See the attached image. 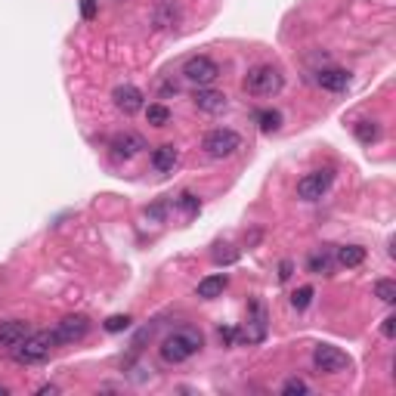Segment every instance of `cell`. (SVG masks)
<instances>
[{"instance_id": "3957f363", "label": "cell", "mask_w": 396, "mask_h": 396, "mask_svg": "<svg viewBox=\"0 0 396 396\" xmlns=\"http://www.w3.org/2000/svg\"><path fill=\"white\" fill-rule=\"evenodd\" d=\"M242 87L251 93V96H272L285 87V75L276 66H254L244 75Z\"/></svg>"}, {"instance_id": "9a60e30c", "label": "cell", "mask_w": 396, "mask_h": 396, "mask_svg": "<svg viewBox=\"0 0 396 396\" xmlns=\"http://www.w3.org/2000/svg\"><path fill=\"white\" fill-rule=\"evenodd\" d=\"M149 161H152V170H158V174H170V170H174V164L179 161V152H177L174 142H164V146L155 149Z\"/></svg>"}, {"instance_id": "8fae6325", "label": "cell", "mask_w": 396, "mask_h": 396, "mask_svg": "<svg viewBox=\"0 0 396 396\" xmlns=\"http://www.w3.org/2000/svg\"><path fill=\"white\" fill-rule=\"evenodd\" d=\"M350 71L347 68H319L316 71V84H319L322 90H331V93H341L350 87Z\"/></svg>"}, {"instance_id": "2e32d148", "label": "cell", "mask_w": 396, "mask_h": 396, "mask_svg": "<svg viewBox=\"0 0 396 396\" xmlns=\"http://www.w3.org/2000/svg\"><path fill=\"white\" fill-rule=\"evenodd\" d=\"M226 285H229L226 272H214V276L201 279L198 288H196V294H198L201 300H214V298H220V294L226 291Z\"/></svg>"}, {"instance_id": "5bb4252c", "label": "cell", "mask_w": 396, "mask_h": 396, "mask_svg": "<svg viewBox=\"0 0 396 396\" xmlns=\"http://www.w3.org/2000/svg\"><path fill=\"white\" fill-rule=\"evenodd\" d=\"M331 270H335V248H328V244L316 248L307 257V272H313V276H328Z\"/></svg>"}, {"instance_id": "4fadbf2b", "label": "cell", "mask_w": 396, "mask_h": 396, "mask_svg": "<svg viewBox=\"0 0 396 396\" xmlns=\"http://www.w3.org/2000/svg\"><path fill=\"white\" fill-rule=\"evenodd\" d=\"M28 335H31V328H28V322H22V319H6V322H0V347L13 350L16 344H22Z\"/></svg>"}, {"instance_id": "e0dca14e", "label": "cell", "mask_w": 396, "mask_h": 396, "mask_svg": "<svg viewBox=\"0 0 396 396\" xmlns=\"http://www.w3.org/2000/svg\"><path fill=\"white\" fill-rule=\"evenodd\" d=\"M248 325H254V331L248 335V344L263 341V337H266V307L261 304V300H254V304H251V319H248Z\"/></svg>"}, {"instance_id": "d6986e66", "label": "cell", "mask_w": 396, "mask_h": 396, "mask_svg": "<svg viewBox=\"0 0 396 396\" xmlns=\"http://www.w3.org/2000/svg\"><path fill=\"white\" fill-rule=\"evenodd\" d=\"M353 133H356L359 142L372 146V142L381 140V124H378V121H356V124H353Z\"/></svg>"}, {"instance_id": "52a82bcc", "label": "cell", "mask_w": 396, "mask_h": 396, "mask_svg": "<svg viewBox=\"0 0 396 396\" xmlns=\"http://www.w3.org/2000/svg\"><path fill=\"white\" fill-rule=\"evenodd\" d=\"M331 183H335V170H331V168L313 170V174H307V177L298 179V198L300 201H319L331 189Z\"/></svg>"}, {"instance_id": "603a6c76", "label": "cell", "mask_w": 396, "mask_h": 396, "mask_svg": "<svg viewBox=\"0 0 396 396\" xmlns=\"http://www.w3.org/2000/svg\"><path fill=\"white\" fill-rule=\"evenodd\" d=\"M374 298H381L384 304H393L396 300V282L393 279H378V282H374Z\"/></svg>"}, {"instance_id": "1f68e13d", "label": "cell", "mask_w": 396, "mask_h": 396, "mask_svg": "<svg viewBox=\"0 0 396 396\" xmlns=\"http://www.w3.org/2000/svg\"><path fill=\"white\" fill-rule=\"evenodd\" d=\"M235 337H239V331H235V328H220V341L223 344H233Z\"/></svg>"}, {"instance_id": "8992f818", "label": "cell", "mask_w": 396, "mask_h": 396, "mask_svg": "<svg viewBox=\"0 0 396 396\" xmlns=\"http://www.w3.org/2000/svg\"><path fill=\"white\" fill-rule=\"evenodd\" d=\"M242 149V136L235 131H229V127H217V131H211L205 136V152L211 158H229L235 155Z\"/></svg>"}, {"instance_id": "cb8c5ba5", "label": "cell", "mask_w": 396, "mask_h": 396, "mask_svg": "<svg viewBox=\"0 0 396 396\" xmlns=\"http://www.w3.org/2000/svg\"><path fill=\"white\" fill-rule=\"evenodd\" d=\"M177 207L186 214V217H196L201 211V201H198V196H192V192H183V196L177 198Z\"/></svg>"}, {"instance_id": "4316f807", "label": "cell", "mask_w": 396, "mask_h": 396, "mask_svg": "<svg viewBox=\"0 0 396 396\" xmlns=\"http://www.w3.org/2000/svg\"><path fill=\"white\" fill-rule=\"evenodd\" d=\"M294 393H309V387L300 378H288L282 384V396H294Z\"/></svg>"}, {"instance_id": "484cf974", "label": "cell", "mask_w": 396, "mask_h": 396, "mask_svg": "<svg viewBox=\"0 0 396 396\" xmlns=\"http://www.w3.org/2000/svg\"><path fill=\"white\" fill-rule=\"evenodd\" d=\"M313 288H309V285H304V288H298V291H294L291 294V307L294 309H307L309 304H313Z\"/></svg>"}, {"instance_id": "ac0fdd59", "label": "cell", "mask_w": 396, "mask_h": 396, "mask_svg": "<svg viewBox=\"0 0 396 396\" xmlns=\"http://www.w3.org/2000/svg\"><path fill=\"white\" fill-rule=\"evenodd\" d=\"M362 261H365V248H359V244H341V248H335V263L347 266V270L359 266Z\"/></svg>"}, {"instance_id": "83f0119b", "label": "cell", "mask_w": 396, "mask_h": 396, "mask_svg": "<svg viewBox=\"0 0 396 396\" xmlns=\"http://www.w3.org/2000/svg\"><path fill=\"white\" fill-rule=\"evenodd\" d=\"M381 335H384L387 341H393V337H396V316H387L384 325H381Z\"/></svg>"}, {"instance_id": "30bf717a", "label": "cell", "mask_w": 396, "mask_h": 396, "mask_svg": "<svg viewBox=\"0 0 396 396\" xmlns=\"http://www.w3.org/2000/svg\"><path fill=\"white\" fill-rule=\"evenodd\" d=\"M142 149H146V140H142L140 133H133V131H124V133L112 136V155L115 158H133V155H140Z\"/></svg>"}, {"instance_id": "277c9868", "label": "cell", "mask_w": 396, "mask_h": 396, "mask_svg": "<svg viewBox=\"0 0 396 396\" xmlns=\"http://www.w3.org/2000/svg\"><path fill=\"white\" fill-rule=\"evenodd\" d=\"M183 78L196 87H211L220 78V66L211 59V56H189L183 62Z\"/></svg>"}, {"instance_id": "5b68a950", "label": "cell", "mask_w": 396, "mask_h": 396, "mask_svg": "<svg viewBox=\"0 0 396 396\" xmlns=\"http://www.w3.org/2000/svg\"><path fill=\"white\" fill-rule=\"evenodd\" d=\"M313 365L319 374H341V372H350V356L344 353L341 347H331V344H319L313 350Z\"/></svg>"}, {"instance_id": "4dcf8cb0", "label": "cell", "mask_w": 396, "mask_h": 396, "mask_svg": "<svg viewBox=\"0 0 396 396\" xmlns=\"http://www.w3.org/2000/svg\"><path fill=\"white\" fill-rule=\"evenodd\" d=\"M146 217H149V220H161V217H164V205H152V207H146Z\"/></svg>"}, {"instance_id": "836d02e7", "label": "cell", "mask_w": 396, "mask_h": 396, "mask_svg": "<svg viewBox=\"0 0 396 396\" xmlns=\"http://www.w3.org/2000/svg\"><path fill=\"white\" fill-rule=\"evenodd\" d=\"M0 396H6V387L3 384H0Z\"/></svg>"}, {"instance_id": "7402d4cb", "label": "cell", "mask_w": 396, "mask_h": 396, "mask_svg": "<svg viewBox=\"0 0 396 396\" xmlns=\"http://www.w3.org/2000/svg\"><path fill=\"white\" fill-rule=\"evenodd\" d=\"M146 121H149L152 127H164V124L170 121V109H168V105H161V103H152V105L146 109Z\"/></svg>"}, {"instance_id": "44dd1931", "label": "cell", "mask_w": 396, "mask_h": 396, "mask_svg": "<svg viewBox=\"0 0 396 396\" xmlns=\"http://www.w3.org/2000/svg\"><path fill=\"white\" fill-rule=\"evenodd\" d=\"M254 121H257V127H261V133H276L279 127H282V112L261 109V112L254 115Z\"/></svg>"}, {"instance_id": "f1b7e54d", "label": "cell", "mask_w": 396, "mask_h": 396, "mask_svg": "<svg viewBox=\"0 0 396 396\" xmlns=\"http://www.w3.org/2000/svg\"><path fill=\"white\" fill-rule=\"evenodd\" d=\"M81 16H84V19H93V16H96V0H81Z\"/></svg>"}, {"instance_id": "ffe728a7", "label": "cell", "mask_w": 396, "mask_h": 396, "mask_svg": "<svg viewBox=\"0 0 396 396\" xmlns=\"http://www.w3.org/2000/svg\"><path fill=\"white\" fill-rule=\"evenodd\" d=\"M179 19V6L177 3H161V6H155V13H152V25L155 28H170Z\"/></svg>"}, {"instance_id": "9c48e42d", "label": "cell", "mask_w": 396, "mask_h": 396, "mask_svg": "<svg viewBox=\"0 0 396 396\" xmlns=\"http://www.w3.org/2000/svg\"><path fill=\"white\" fill-rule=\"evenodd\" d=\"M112 99H115V109L124 112V115H136V112L146 109V96H142V90L133 87V84H121V87H115Z\"/></svg>"}, {"instance_id": "7c38bea8", "label": "cell", "mask_w": 396, "mask_h": 396, "mask_svg": "<svg viewBox=\"0 0 396 396\" xmlns=\"http://www.w3.org/2000/svg\"><path fill=\"white\" fill-rule=\"evenodd\" d=\"M192 103H196L198 112H207V115H220L226 109V93L220 90H211V87H198L196 96H192Z\"/></svg>"}, {"instance_id": "ba28073f", "label": "cell", "mask_w": 396, "mask_h": 396, "mask_svg": "<svg viewBox=\"0 0 396 396\" xmlns=\"http://www.w3.org/2000/svg\"><path fill=\"white\" fill-rule=\"evenodd\" d=\"M53 331H56V341L59 344H78V341H84V337L90 335V319L87 316H81V313L66 316Z\"/></svg>"}, {"instance_id": "7a4b0ae2", "label": "cell", "mask_w": 396, "mask_h": 396, "mask_svg": "<svg viewBox=\"0 0 396 396\" xmlns=\"http://www.w3.org/2000/svg\"><path fill=\"white\" fill-rule=\"evenodd\" d=\"M56 344H59L56 341V331H31L22 344L13 347V359L22 365H38V362H44V359H50Z\"/></svg>"}, {"instance_id": "d6a6232c", "label": "cell", "mask_w": 396, "mask_h": 396, "mask_svg": "<svg viewBox=\"0 0 396 396\" xmlns=\"http://www.w3.org/2000/svg\"><path fill=\"white\" fill-rule=\"evenodd\" d=\"M41 396H53V393H59V387H53V384H47V387H41L38 390Z\"/></svg>"}, {"instance_id": "6da1fadb", "label": "cell", "mask_w": 396, "mask_h": 396, "mask_svg": "<svg viewBox=\"0 0 396 396\" xmlns=\"http://www.w3.org/2000/svg\"><path fill=\"white\" fill-rule=\"evenodd\" d=\"M205 347V335H201L198 328H174L168 337L161 341V347H158V353H161L164 362L177 365V362H186V359H192L196 353Z\"/></svg>"}, {"instance_id": "d4e9b609", "label": "cell", "mask_w": 396, "mask_h": 396, "mask_svg": "<svg viewBox=\"0 0 396 396\" xmlns=\"http://www.w3.org/2000/svg\"><path fill=\"white\" fill-rule=\"evenodd\" d=\"M131 322H133V319H131L127 313H124V316L118 313V316H109V319L103 322V328L109 331V335H118V331H127V328H131Z\"/></svg>"}, {"instance_id": "f546056e", "label": "cell", "mask_w": 396, "mask_h": 396, "mask_svg": "<svg viewBox=\"0 0 396 396\" xmlns=\"http://www.w3.org/2000/svg\"><path fill=\"white\" fill-rule=\"evenodd\" d=\"M291 270H294L291 261H282V263H279V279H282V282H288V279H291Z\"/></svg>"}]
</instances>
